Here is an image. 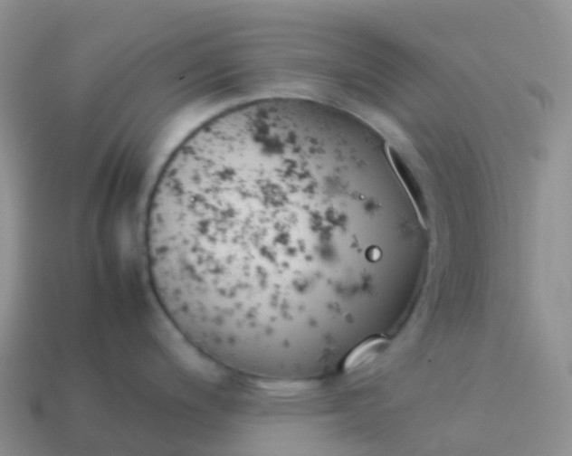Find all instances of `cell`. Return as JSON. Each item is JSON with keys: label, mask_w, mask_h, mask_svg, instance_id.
I'll return each mask as SVG.
<instances>
[{"label": "cell", "mask_w": 572, "mask_h": 456, "mask_svg": "<svg viewBox=\"0 0 572 456\" xmlns=\"http://www.w3.org/2000/svg\"><path fill=\"white\" fill-rule=\"evenodd\" d=\"M334 173L313 156L268 148L207 155L162 175L146 245L168 308L213 333L323 313Z\"/></svg>", "instance_id": "1"}, {"label": "cell", "mask_w": 572, "mask_h": 456, "mask_svg": "<svg viewBox=\"0 0 572 456\" xmlns=\"http://www.w3.org/2000/svg\"><path fill=\"white\" fill-rule=\"evenodd\" d=\"M367 256L368 258V260L375 261H377L380 256H381V252L378 248L376 247H372L370 248L367 252Z\"/></svg>", "instance_id": "2"}]
</instances>
